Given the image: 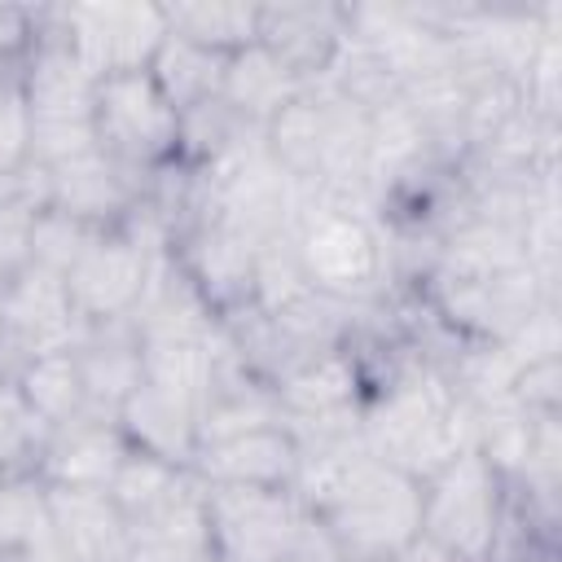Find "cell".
I'll return each instance as SVG.
<instances>
[{
  "label": "cell",
  "instance_id": "5bb4252c",
  "mask_svg": "<svg viewBox=\"0 0 562 562\" xmlns=\"http://www.w3.org/2000/svg\"><path fill=\"white\" fill-rule=\"evenodd\" d=\"M48 522L66 562H123L127 518L97 487H48Z\"/></svg>",
  "mask_w": 562,
  "mask_h": 562
},
{
  "label": "cell",
  "instance_id": "7c38bea8",
  "mask_svg": "<svg viewBox=\"0 0 562 562\" xmlns=\"http://www.w3.org/2000/svg\"><path fill=\"white\" fill-rule=\"evenodd\" d=\"M48 189H53V211L88 228H119L127 211L145 198L136 184V171L119 167L101 149L70 158L61 167H48Z\"/></svg>",
  "mask_w": 562,
  "mask_h": 562
},
{
  "label": "cell",
  "instance_id": "83f0119b",
  "mask_svg": "<svg viewBox=\"0 0 562 562\" xmlns=\"http://www.w3.org/2000/svg\"><path fill=\"white\" fill-rule=\"evenodd\" d=\"M386 562H465L461 553H452L448 544H439L435 536H426V531H417L408 544H400Z\"/></svg>",
  "mask_w": 562,
  "mask_h": 562
},
{
  "label": "cell",
  "instance_id": "30bf717a",
  "mask_svg": "<svg viewBox=\"0 0 562 562\" xmlns=\"http://www.w3.org/2000/svg\"><path fill=\"white\" fill-rule=\"evenodd\" d=\"M259 44L312 88L347 44V13L334 4H259Z\"/></svg>",
  "mask_w": 562,
  "mask_h": 562
},
{
  "label": "cell",
  "instance_id": "3957f363",
  "mask_svg": "<svg viewBox=\"0 0 562 562\" xmlns=\"http://www.w3.org/2000/svg\"><path fill=\"white\" fill-rule=\"evenodd\" d=\"M294 255L316 294L329 299H360L378 285L382 250L369 220L351 206V193L316 189V202L294 220Z\"/></svg>",
  "mask_w": 562,
  "mask_h": 562
},
{
  "label": "cell",
  "instance_id": "277c9868",
  "mask_svg": "<svg viewBox=\"0 0 562 562\" xmlns=\"http://www.w3.org/2000/svg\"><path fill=\"white\" fill-rule=\"evenodd\" d=\"M211 562H281L307 531L312 514L290 487L202 483Z\"/></svg>",
  "mask_w": 562,
  "mask_h": 562
},
{
  "label": "cell",
  "instance_id": "2e32d148",
  "mask_svg": "<svg viewBox=\"0 0 562 562\" xmlns=\"http://www.w3.org/2000/svg\"><path fill=\"white\" fill-rule=\"evenodd\" d=\"M114 422L132 448L154 452V457L189 470V461L198 452V404H189L162 386H149L140 378V386L123 400Z\"/></svg>",
  "mask_w": 562,
  "mask_h": 562
},
{
  "label": "cell",
  "instance_id": "8992f818",
  "mask_svg": "<svg viewBox=\"0 0 562 562\" xmlns=\"http://www.w3.org/2000/svg\"><path fill=\"white\" fill-rule=\"evenodd\" d=\"M48 18L61 26L75 57L97 75H123L145 70L167 40V9L162 4H136V0H105V4H66L48 9Z\"/></svg>",
  "mask_w": 562,
  "mask_h": 562
},
{
  "label": "cell",
  "instance_id": "9c48e42d",
  "mask_svg": "<svg viewBox=\"0 0 562 562\" xmlns=\"http://www.w3.org/2000/svg\"><path fill=\"white\" fill-rule=\"evenodd\" d=\"M277 400L285 413V426H316L334 417H351L364 408V369L360 356L342 347L307 351L277 378Z\"/></svg>",
  "mask_w": 562,
  "mask_h": 562
},
{
  "label": "cell",
  "instance_id": "9a60e30c",
  "mask_svg": "<svg viewBox=\"0 0 562 562\" xmlns=\"http://www.w3.org/2000/svg\"><path fill=\"white\" fill-rule=\"evenodd\" d=\"M123 562H211V536L202 514V479H189L140 522L127 527Z\"/></svg>",
  "mask_w": 562,
  "mask_h": 562
},
{
  "label": "cell",
  "instance_id": "d4e9b609",
  "mask_svg": "<svg viewBox=\"0 0 562 562\" xmlns=\"http://www.w3.org/2000/svg\"><path fill=\"white\" fill-rule=\"evenodd\" d=\"M97 233H105V228H88V224H79V220H70V215L48 206V211H40L31 220V263L53 268V272L66 277L75 268V259L92 246Z\"/></svg>",
  "mask_w": 562,
  "mask_h": 562
},
{
  "label": "cell",
  "instance_id": "6da1fadb",
  "mask_svg": "<svg viewBox=\"0 0 562 562\" xmlns=\"http://www.w3.org/2000/svg\"><path fill=\"white\" fill-rule=\"evenodd\" d=\"M22 92L31 110V162L61 167L97 149L92 97L97 75L75 57L48 9L35 13V40L22 57Z\"/></svg>",
  "mask_w": 562,
  "mask_h": 562
},
{
  "label": "cell",
  "instance_id": "f1b7e54d",
  "mask_svg": "<svg viewBox=\"0 0 562 562\" xmlns=\"http://www.w3.org/2000/svg\"><path fill=\"white\" fill-rule=\"evenodd\" d=\"M0 562H4V558H0Z\"/></svg>",
  "mask_w": 562,
  "mask_h": 562
},
{
  "label": "cell",
  "instance_id": "44dd1931",
  "mask_svg": "<svg viewBox=\"0 0 562 562\" xmlns=\"http://www.w3.org/2000/svg\"><path fill=\"white\" fill-rule=\"evenodd\" d=\"M167 31L233 57L259 44V4H167Z\"/></svg>",
  "mask_w": 562,
  "mask_h": 562
},
{
  "label": "cell",
  "instance_id": "7a4b0ae2",
  "mask_svg": "<svg viewBox=\"0 0 562 562\" xmlns=\"http://www.w3.org/2000/svg\"><path fill=\"white\" fill-rule=\"evenodd\" d=\"M505 522V479L479 448L457 452L430 479H422V531L465 562H492Z\"/></svg>",
  "mask_w": 562,
  "mask_h": 562
},
{
  "label": "cell",
  "instance_id": "5b68a950",
  "mask_svg": "<svg viewBox=\"0 0 562 562\" xmlns=\"http://www.w3.org/2000/svg\"><path fill=\"white\" fill-rule=\"evenodd\" d=\"M97 149L127 171H158L180 158V114L162 97L149 70H123L97 79L92 97Z\"/></svg>",
  "mask_w": 562,
  "mask_h": 562
},
{
  "label": "cell",
  "instance_id": "d6986e66",
  "mask_svg": "<svg viewBox=\"0 0 562 562\" xmlns=\"http://www.w3.org/2000/svg\"><path fill=\"white\" fill-rule=\"evenodd\" d=\"M18 382V395L26 400V408L35 413V422L44 430H61L70 426L75 417L92 413L88 408V395H83V378H79V360H75V347L66 351H40V356H26L13 373Z\"/></svg>",
  "mask_w": 562,
  "mask_h": 562
},
{
  "label": "cell",
  "instance_id": "cb8c5ba5",
  "mask_svg": "<svg viewBox=\"0 0 562 562\" xmlns=\"http://www.w3.org/2000/svg\"><path fill=\"white\" fill-rule=\"evenodd\" d=\"M44 439H48V430L35 422V413L18 395V382L0 378V474L35 470V457H40Z\"/></svg>",
  "mask_w": 562,
  "mask_h": 562
},
{
  "label": "cell",
  "instance_id": "52a82bcc",
  "mask_svg": "<svg viewBox=\"0 0 562 562\" xmlns=\"http://www.w3.org/2000/svg\"><path fill=\"white\" fill-rule=\"evenodd\" d=\"M158 255H149L140 241H132L123 228H105L92 237V246L75 259L66 272L70 303L83 325H110V321H132L149 268Z\"/></svg>",
  "mask_w": 562,
  "mask_h": 562
},
{
  "label": "cell",
  "instance_id": "e0dca14e",
  "mask_svg": "<svg viewBox=\"0 0 562 562\" xmlns=\"http://www.w3.org/2000/svg\"><path fill=\"white\" fill-rule=\"evenodd\" d=\"M79 360V378H83V395L92 413L114 417L123 408V400L140 386V342L132 321H110V325H88V334L75 347Z\"/></svg>",
  "mask_w": 562,
  "mask_h": 562
},
{
  "label": "cell",
  "instance_id": "603a6c76",
  "mask_svg": "<svg viewBox=\"0 0 562 562\" xmlns=\"http://www.w3.org/2000/svg\"><path fill=\"white\" fill-rule=\"evenodd\" d=\"M184 479H189L184 465H171V461H162L154 452H140V448H127V457L119 461V470H114V479H110L105 492H110V501L119 505V514L132 527L145 514H154Z\"/></svg>",
  "mask_w": 562,
  "mask_h": 562
},
{
  "label": "cell",
  "instance_id": "8fae6325",
  "mask_svg": "<svg viewBox=\"0 0 562 562\" xmlns=\"http://www.w3.org/2000/svg\"><path fill=\"white\" fill-rule=\"evenodd\" d=\"M127 439L119 430L114 417L105 413H83L61 430H48L40 457H35V474L48 487H97L105 492L119 461L127 457Z\"/></svg>",
  "mask_w": 562,
  "mask_h": 562
},
{
  "label": "cell",
  "instance_id": "7402d4cb",
  "mask_svg": "<svg viewBox=\"0 0 562 562\" xmlns=\"http://www.w3.org/2000/svg\"><path fill=\"white\" fill-rule=\"evenodd\" d=\"M44 540H53L48 483L35 470L0 474V558H18Z\"/></svg>",
  "mask_w": 562,
  "mask_h": 562
},
{
  "label": "cell",
  "instance_id": "4316f807",
  "mask_svg": "<svg viewBox=\"0 0 562 562\" xmlns=\"http://www.w3.org/2000/svg\"><path fill=\"white\" fill-rule=\"evenodd\" d=\"M281 562H342V553L334 549V540H329V536L321 531V522L312 518L307 531H303V540H299Z\"/></svg>",
  "mask_w": 562,
  "mask_h": 562
},
{
  "label": "cell",
  "instance_id": "ba28073f",
  "mask_svg": "<svg viewBox=\"0 0 562 562\" xmlns=\"http://www.w3.org/2000/svg\"><path fill=\"white\" fill-rule=\"evenodd\" d=\"M0 321L22 360L40 351L79 347V338L88 334V325L70 303L66 277L40 263H26L9 281H0Z\"/></svg>",
  "mask_w": 562,
  "mask_h": 562
},
{
  "label": "cell",
  "instance_id": "4fadbf2b",
  "mask_svg": "<svg viewBox=\"0 0 562 562\" xmlns=\"http://www.w3.org/2000/svg\"><path fill=\"white\" fill-rule=\"evenodd\" d=\"M202 483H250V487H290L299 470V439L281 426H259L233 439L202 443L189 461Z\"/></svg>",
  "mask_w": 562,
  "mask_h": 562
},
{
  "label": "cell",
  "instance_id": "484cf974",
  "mask_svg": "<svg viewBox=\"0 0 562 562\" xmlns=\"http://www.w3.org/2000/svg\"><path fill=\"white\" fill-rule=\"evenodd\" d=\"M18 66L0 70V180L18 176L31 162V110H26V92H22V70Z\"/></svg>",
  "mask_w": 562,
  "mask_h": 562
},
{
  "label": "cell",
  "instance_id": "ac0fdd59",
  "mask_svg": "<svg viewBox=\"0 0 562 562\" xmlns=\"http://www.w3.org/2000/svg\"><path fill=\"white\" fill-rule=\"evenodd\" d=\"M307 83L299 75H290L263 44H250L241 53L228 57L224 66V83H220V101L246 123V127H268Z\"/></svg>",
  "mask_w": 562,
  "mask_h": 562
},
{
  "label": "cell",
  "instance_id": "ffe728a7",
  "mask_svg": "<svg viewBox=\"0 0 562 562\" xmlns=\"http://www.w3.org/2000/svg\"><path fill=\"white\" fill-rule=\"evenodd\" d=\"M224 66H228L224 53H211V48L189 44V40H180V35L167 31V40L158 44V53H154V61L145 70L154 75V83L162 88V97L171 101V110L184 114V110L220 97Z\"/></svg>",
  "mask_w": 562,
  "mask_h": 562
}]
</instances>
